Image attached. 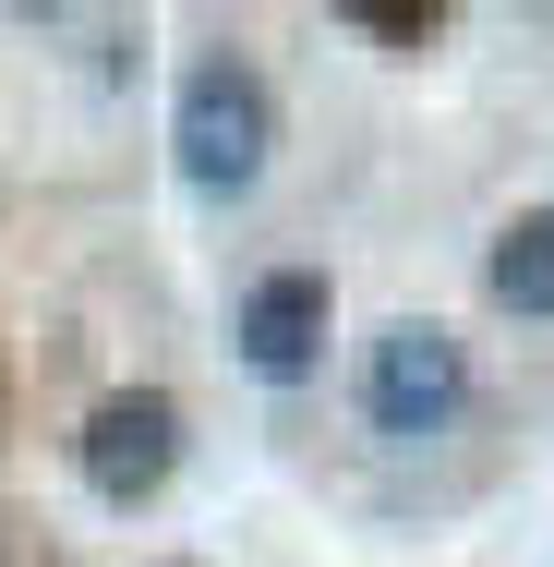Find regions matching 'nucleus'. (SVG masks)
<instances>
[{
  "label": "nucleus",
  "instance_id": "nucleus-5",
  "mask_svg": "<svg viewBox=\"0 0 554 567\" xmlns=\"http://www.w3.org/2000/svg\"><path fill=\"white\" fill-rule=\"evenodd\" d=\"M482 290H494L506 315H554V206H519V218L494 229V254H482Z\"/></svg>",
  "mask_w": 554,
  "mask_h": 567
},
{
  "label": "nucleus",
  "instance_id": "nucleus-6",
  "mask_svg": "<svg viewBox=\"0 0 554 567\" xmlns=\"http://www.w3.org/2000/svg\"><path fill=\"white\" fill-rule=\"evenodd\" d=\"M349 24L374 37V49H398V61H422L446 37V0H349Z\"/></svg>",
  "mask_w": 554,
  "mask_h": 567
},
{
  "label": "nucleus",
  "instance_id": "nucleus-3",
  "mask_svg": "<svg viewBox=\"0 0 554 567\" xmlns=\"http://www.w3.org/2000/svg\"><path fill=\"white\" fill-rule=\"evenodd\" d=\"M73 471H85V495H109V507L169 495V471H181V399H169V386H109V399L85 411V435H73Z\"/></svg>",
  "mask_w": 554,
  "mask_h": 567
},
{
  "label": "nucleus",
  "instance_id": "nucleus-1",
  "mask_svg": "<svg viewBox=\"0 0 554 567\" xmlns=\"http://www.w3.org/2000/svg\"><path fill=\"white\" fill-rule=\"evenodd\" d=\"M169 145H181V182L194 194H253L265 182V145H278V97L241 49H206L169 97Z\"/></svg>",
  "mask_w": 554,
  "mask_h": 567
},
{
  "label": "nucleus",
  "instance_id": "nucleus-2",
  "mask_svg": "<svg viewBox=\"0 0 554 567\" xmlns=\"http://www.w3.org/2000/svg\"><path fill=\"white\" fill-rule=\"evenodd\" d=\"M362 411H374V435H446L458 411H470V350H458V327H435V315H398V327H374V350H362Z\"/></svg>",
  "mask_w": 554,
  "mask_h": 567
},
{
  "label": "nucleus",
  "instance_id": "nucleus-4",
  "mask_svg": "<svg viewBox=\"0 0 554 567\" xmlns=\"http://www.w3.org/2000/svg\"><path fill=\"white\" fill-rule=\"evenodd\" d=\"M337 339V278L326 266H265L253 290H241V362L265 374V386H302Z\"/></svg>",
  "mask_w": 554,
  "mask_h": 567
}]
</instances>
